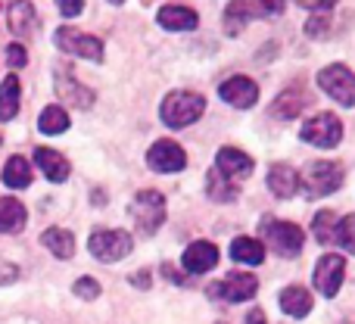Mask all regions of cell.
<instances>
[{
  "label": "cell",
  "instance_id": "cell-1",
  "mask_svg": "<svg viewBox=\"0 0 355 324\" xmlns=\"http://www.w3.org/2000/svg\"><path fill=\"white\" fill-rule=\"evenodd\" d=\"M206 112V100L193 91H172L159 106V116L168 128H187Z\"/></svg>",
  "mask_w": 355,
  "mask_h": 324
},
{
  "label": "cell",
  "instance_id": "cell-2",
  "mask_svg": "<svg viewBox=\"0 0 355 324\" xmlns=\"http://www.w3.org/2000/svg\"><path fill=\"white\" fill-rule=\"evenodd\" d=\"M262 234L265 240H268L271 250H277V256L284 259H296L302 253V244H306V234H302L300 225H293V221H281V219H262Z\"/></svg>",
  "mask_w": 355,
  "mask_h": 324
},
{
  "label": "cell",
  "instance_id": "cell-3",
  "mask_svg": "<svg viewBox=\"0 0 355 324\" xmlns=\"http://www.w3.org/2000/svg\"><path fill=\"white\" fill-rule=\"evenodd\" d=\"M131 215H135V221H137V231H141L144 237H150V234H156L162 228V221H166V196H162L159 190H141V194L131 200Z\"/></svg>",
  "mask_w": 355,
  "mask_h": 324
},
{
  "label": "cell",
  "instance_id": "cell-4",
  "mask_svg": "<svg viewBox=\"0 0 355 324\" xmlns=\"http://www.w3.org/2000/svg\"><path fill=\"white\" fill-rule=\"evenodd\" d=\"M343 165L340 162H331V160H318L312 162L306 169V175H302L300 187L306 190V196H327L334 194V190L343 187Z\"/></svg>",
  "mask_w": 355,
  "mask_h": 324
},
{
  "label": "cell",
  "instance_id": "cell-5",
  "mask_svg": "<svg viewBox=\"0 0 355 324\" xmlns=\"http://www.w3.org/2000/svg\"><path fill=\"white\" fill-rule=\"evenodd\" d=\"M318 87L334 97L340 106H355V72L343 62H334V66H324L318 72Z\"/></svg>",
  "mask_w": 355,
  "mask_h": 324
},
{
  "label": "cell",
  "instance_id": "cell-6",
  "mask_svg": "<svg viewBox=\"0 0 355 324\" xmlns=\"http://www.w3.org/2000/svg\"><path fill=\"white\" fill-rule=\"evenodd\" d=\"M300 137L312 147H321V150H331L343 141V122H340L334 112H318L312 116L306 125L300 128Z\"/></svg>",
  "mask_w": 355,
  "mask_h": 324
},
{
  "label": "cell",
  "instance_id": "cell-7",
  "mask_svg": "<svg viewBox=\"0 0 355 324\" xmlns=\"http://www.w3.org/2000/svg\"><path fill=\"white\" fill-rule=\"evenodd\" d=\"M53 41H56V47L69 56H81V60H91V62L103 60V41L94 35H85V31H78V28L62 25V28L53 35Z\"/></svg>",
  "mask_w": 355,
  "mask_h": 324
},
{
  "label": "cell",
  "instance_id": "cell-8",
  "mask_svg": "<svg viewBox=\"0 0 355 324\" xmlns=\"http://www.w3.org/2000/svg\"><path fill=\"white\" fill-rule=\"evenodd\" d=\"M131 246H135V240H131L128 231H97L87 240L91 256L100 259V262H119L131 253Z\"/></svg>",
  "mask_w": 355,
  "mask_h": 324
},
{
  "label": "cell",
  "instance_id": "cell-9",
  "mask_svg": "<svg viewBox=\"0 0 355 324\" xmlns=\"http://www.w3.org/2000/svg\"><path fill=\"white\" fill-rule=\"evenodd\" d=\"M259 290V281L252 275H231L225 281H215L206 287V293L212 300H225V302H243V300H252Z\"/></svg>",
  "mask_w": 355,
  "mask_h": 324
},
{
  "label": "cell",
  "instance_id": "cell-10",
  "mask_svg": "<svg viewBox=\"0 0 355 324\" xmlns=\"http://www.w3.org/2000/svg\"><path fill=\"white\" fill-rule=\"evenodd\" d=\"M343 278H346L343 256L327 253V256L318 259V265H315V287H318L321 296H337L340 287H343Z\"/></svg>",
  "mask_w": 355,
  "mask_h": 324
},
{
  "label": "cell",
  "instance_id": "cell-11",
  "mask_svg": "<svg viewBox=\"0 0 355 324\" xmlns=\"http://www.w3.org/2000/svg\"><path fill=\"white\" fill-rule=\"evenodd\" d=\"M56 94H60V100H66L69 106H75V110H91L94 106V91L85 85H78V78H75V72L69 66H60L56 69Z\"/></svg>",
  "mask_w": 355,
  "mask_h": 324
},
{
  "label": "cell",
  "instance_id": "cell-12",
  "mask_svg": "<svg viewBox=\"0 0 355 324\" xmlns=\"http://www.w3.org/2000/svg\"><path fill=\"white\" fill-rule=\"evenodd\" d=\"M215 171H218L225 181L240 184L252 175V160L237 147H221L218 156H215Z\"/></svg>",
  "mask_w": 355,
  "mask_h": 324
},
{
  "label": "cell",
  "instance_id": "cell-13",
  "mask_svg": "<svg viewBox=\"0 0 355 324\" xmlns=\"http://www.w3.org/2000/svg\"><path fill=\"white\" fill-rule=\"evenodd\" d=\"M147 165L153 171H162V175L181 171L184 165H187V153H184L175 141H156L153 147L147 150Z\"/></svg>",
  "mask_w": 355,
  "mask_h": 324
},
{
  "label": "cell",
  "instance_id": "cell-14",
  "mask_svg": "<svg viewBox=\"0 0 355 324\" xmlns=\"http://www.w3.org/2000/svg\"><path fill=\"white\" fill-rule=\"evenodd\" d=\"M218 94H221V100H227V103L237 106V110H250V106L259 100V85L252 78L234 75V78H227L225 85L218 87Z\"/></svg>",
  "mask_w": 355,
  "mask_h": 324
},
{
  "label": "cell",
  "instance_id": "cell-15",
  "mask_svg": "<svg viewBox=\"0 0 355 324\" xmlns=\"http://www.w3.org/2000/svg\"><path fill=\"white\" fill-rule=\"evenodd\" d=\"M181 262L190 275H206V271H212L215 262H218V250H215V244H209V240H196V244H190L187 250H184Z\"/></svg>",
  "mask_w": 355,
  "mask_h": 324
},
{
  "label": "cell",
  "instance_id": "cell-16",
  "mask_svg": "<svg viewBox=\"0 0 355 324\" xmlns=\"http://www.w3.org/2000/svg\"><path fill=\"white\" fill-rule=\"evenodd\" d=\"M309 106V94L302 85H290L287 91L277 94V100L271 103V116L275 119H296Z\"/></svg>",
  "mask_w": 355,
  "mask_h": 324
},
{
  "label": "cell",
  "instance_id": "cell-17",
  "mask_svg": "<svg viewBox=\"0 0 355 324\" xmlns=\"http://www.w3.org/2000/svg\"><path fill=\"white\" fill-rule=\"evenodd\" d=\"M6 22H10V31L16 37H28L35 35V25H37V12L31 6V0H12L10 12H6Z\"/></svg>",
  "mask_w": 355,
  "mask_h": 324
},
{
  "label": "cell",
  "instance_id": "cell-18",
  "mask_svg": "<svg viewBox=\"0 0 355 324\" xmlns=\"http://www.w3.org/2000/svg\"><path fill=\"white\" fill-rule=\"evenodd\" d=\"M256 16H262V10H259L256 0H231L227 10H225V31L227 35H240L243 25Z\"/></svg>",
  "mask_w": 355,
  "mask_h": 324
},
{
  "label": "cell",
  "instance_id": "cell-19",
  "mask_svg": "<svg viewBox=\"0 0 355 324\" xmlns=\"http://www.w3.org/2000/svg\"><path fill=\"white\" fill-rule=\"evenodd\" d=\"M268 187H271V194H275V196L290 200V196L300 190V175H296L287 162H275L268 169Z\"/></svg>",
  "mask_w": 355,
  "mask_h": 324
},
{
  "label": "cell",
  "instance_id": "cell-20",
  "mask_svg": "<svg viewBox=\"0 0 355 324\" xmlns=\"http://www.w3.org/2000/svg\"><path fill=\"white\" fill-rule=\"evenodd\" d=\"M35 162H37V169H41L53 184L66 181L69 171H72V169H69V160H66V156L56 153V150H50V147H37V150H35Z\"/></svg>",
  "mask_w": 355,
  "mask_h": 324
},
{
  "label": "cell",
  "instance_id": "cell-21",
  "mask_svg": "<svg viewBox=\"0 0 355 324\" xmlns=\"http://www.w3.org/2000/svg\"><path fill=\"white\" fill-rule=\"evenodd\" d=\"M159 25L168 31H193L196 25H200V16H196L193 10H187V6H162L159 10Z\"/></svg>",
  "mask_w": 355,
  "mask_h": 324
},
{
  "label": "cell",
  "instance_id": "cell-22",
  "mask_svg": "<svg viewBox=\"0 0 355 324\" xmlns=\"http://www.w3.org/2000/svg\"><path fill=\"white\" fill-rule=\"evenodd\" d=\"M25 206L12 196H0V234H19L25 228Z\"/></svg>",
  "mask_w": 355,
  "mask_h": 324
},
{
  "label": "cell",
  "instance_id": "cell-23",
  "mask_svg": "<svg viewBox=\"0 0 355 324\" xmlns=\"http://www.w3.org/2000/svg\"><path fill=\"white\" fill-rule=\"evenodd\" d=\"M281 309L293 318H306L312 312V293L306 287H287L281 290Z\"/></svg>",
  "mask_w": 355,
  "mask_h": 324
},
{
  "label": "cell",
  "instance_id": "cell-24",
  "mask_svg": "<svg viewBox=\"0 0 355 324\" xmlns=\"http://www.w3.org/2000/svg\"><path fill=\"white\" fill-rule=\"evenodd\" d=\"M41 244L47 246L56 259H72V253H75V237L66 228H47V231L41 234Z\"/></svg>",
  "mask_w": 355,
  "mask_h": 324
},
{
  "label": "cell",
  "instance_id": "cell-25",
  "mask_svg": "<svg viewBox=\"0 0 355 324\" xmlns=\"http://www.w3.org/2000/svg\"><path fill=\"white\" fill-rule=\"evenodd\" d=\"M19 116V78L6 75L0 85V122H12Z\"/></svg>",
  "mask_w": 355,
  "mask_h": 324
},
{
  "label": "cell",
  "instance_id": "cell-26",
  "mask_svg": "<svg viewBox=\"0 0 355 324\" xmlns=\"http://www.w3.org/2000/svg\"><path fill=\"white\" fill-rule=\"evenodd\" d=\"M3 184L12 190H22L31 184V165L25 162V156H10L3 165Z\"/></svg>",
  "mask_w": 355,
  "mask_h": 324
},
{
  "label": "cell",
  "instance_id": "cell-27",
  "mask_svg": "<svg viewBox=\"0 0 355 324\" xmlns=\"http://www.w3.org/2000/svg\"><path fill=\"white\" fill-rule=\"evenodd\" d=\"M231 259L234 262H246V265H259L265 259V246L262 240H252V237H237L231 244Z\"/></svg>",
  "mask_w": 355,
  "mask_h": 324
},
{
  "label": "cell",
  "instance_id": "cell-28",
  "mask_svg": "<svg viewBox=\"0 0 355 324\" xmlns=\"http://www.w3.org/2000/svg\"><path fill=\"white\" fill-rule=\"evenodd\" d=\"M312 234H315L318 244L334 246L337 244V215H334L331 209H321V212L315 215V221H312Z\"/></svg>",
  "mask_w": 355,
  "mask_h": 324
},
{
  "label": "cell",
  "instance_id": "cell-29",
  "mask_svg": "<svg viewBox=\"0 0 355 324\" xmlns=\"http://www.w3.org/2000/svg\"><path fill=\"white\" fill-rule=\"evenodd\" d=\"M37 128L44 131V135H62V131L69 128V116L62 106H47V110L41 112V119H37Z\"/></svg>",
  "mask_w": 355,
  "mask_h": 324
},
{
  "label": "cell",
  "instance_id": "cell-30",
  "mask_svg": "<svg viewBox=\"0 0 355 324\" xmlns=\"http://www.w3.org/2000/svg\"><path fill=\"white\" fill-rule=\"evenodd\" d=\"M206 187H209V196H212V200H218V203H231V200H237V190H240L237 184L225 181V178H221L215 169H209Z\"/></svg>",
  "mask_w": 355,
  "mask_h": 324
},
{
  "label": "cell",
  "instance_id": "cell-31",
  "mask_svg": "<svg viewBox=\"0 0 355 324\" xmlns=\"http://www.w3.org/2000/svg\"><path fill=\"white\" fill-rule=\"evenodd\" d=\"M337 244L355 256V215H346L343 221H337Z\"/></svg>",
  "mask_w": 355,
  "mask_h": 324
},
{
  "label": "cell",
  "instance_id": "cell-32",
  "mask_svg": "<svg viewBox=\"0 0 355 324\" xmlns=\"http://www.w3.org/2000/svg\"><path fill=\"white\" fill-rule=\"evenodd\" d=\"M72 290H75V296H81V300H97L100 296V284L94 281V278H78Z\"/></svg>",
  "mask_w": 355,
  "mask_h": 324
},
{
  "label": "cell",
  "instance_id": "cell-33",
  "mask_svg": "<svg viewBox=\"0 0 355 324\" xmlns=\"http://www.w3.org/2000/svg\"><path fill=\"white\" fill-rule=\"evenodd\" d=\"M6 62H10L12 69H22L25 62H28V53H25L22 44H10V47H6Z\"/></svg>",
  "mask_w": 355,
  "mask_h": 324
},
{
  "label": "cell",
  "instance_id": "cell-34",
  "mask_svg": "<svg viewBox=\"0 0 355 324\" xmlns=\"http://www.w3.org/2000/svg\"><path fill=\"white\" fill-rule=\"evenodd\" d=\"M327 19L324 16H315V19H309V25H306V35L309 37H327L331 35V28H327Z\"/></svg>",
  "mask_w": 355,
  "mask_h": 324
},
{
  "label": "cell",
  "instance_id": "cell-35",
  "mask_svg": "<svg viewBox=\"0 0 355 324\" xmlns=\"http://www.w3.org/2000/svg\"><path fill=\"white\" fill-rule=\"evenodd\" d=\"M56 6H60L62 16H81V10H85V0H56Z\"/></svg>",
  "mask_w": 355,
  "mask_h": 324
},
{
  "label": "cell",
  "instance_id": "cell-36",
  "mask_svg": "<svg viewBox=\"0 0 355 324\" xmlns=\"http://www.w3.org/2000/svg\"><path fill=\"white\" fill-rule=\"evenodd\" d=\"M300 6H306V10L312 12H327L331 6H337V0H296Z\"/></svg>",
  "mask_w": 355,
  "mask_h": 324
},
{
  "label": "cell",
  "instance_id": "cell-37",
  "mask_svg": "<svg viewBox=\"0 0 355 324\" xmlns=\"http://www.w3.org/2000/svg\"><path fill=\"white\" fill-rule=\"evenodd\" d=\"M259 3V10L262 12H268V16H277V12L284 10V3H287V0H256Z\"/></svg>",
  "mask_w": 355,
  "mask_h": 324
},
{
  "label": "cell",
  "instance_id": "cell-38",
  "mask_svg": "<svg viewBox=\"0 0 355 324\" xmlns=\"http://www.w3.org/2000/svg\"><path fill=\"white\" fill-rule=\"evenodd\" d=\"M243 324H268V321H265V312H262V309H250V315H246Z\"/></svg>",
  "mask_w": 355,
  "mask_h": 324
},
{
  "label": "cell",
  "instance_id": "cell-39",
  "mask_svg": "<svg viewBox=\"0 0 355 324\" xmlns=\"http://www.w3.org/2000/svg\"><path fill=\"white\" fill-rule=\"evenodd\" d=\"M150 271H135V275H131V284H135V287H150Z\"/></svg>",
  "mask_w": 355,
  "mask_h": 324
},
{
  "label": "cell",
  "instance_id": "cell-40",
  "mask_svg": "<svg viewBox=\"0 0 355 324\" xmlns=\"http://www.w3.org/2000/svg\"><path fill=\"white\" fill-rule=\"evenodd\" d=\"M110 3H125V0H110Z\"/></svg>",
  "mask_w": 355,
  "mask_h": 324
},
{
  "label": "cell",
  "instance_id": "cell-41",
  "mask_svg": "<svg viewBox=\"0 0 355 324\" xmlns=\"http://www.w3.org/2000/svg\"><path fill=\"white\" fill-rule=\"evenodd\" d=\"M343 324H349V321H343Z\"/></svg>",
  "mask_w": 355,
  "mask_h": 324
}]
</instances>
